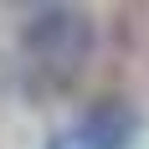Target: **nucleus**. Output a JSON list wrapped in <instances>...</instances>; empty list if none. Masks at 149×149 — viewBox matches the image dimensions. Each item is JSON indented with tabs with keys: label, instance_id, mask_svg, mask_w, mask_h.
Segmentation results:
<instances>
[{
	"label": "nucleus",
	"instance_id": "nucleus-1",
	"mask_svg": "<svg viewBox=\"0 0 149 149\" xmlns=\"http://www.w3.org/2000/svg\"><path fill=\"white\" fill-rule=\"evenodd\" d=\"M98 26L82 5H31L21 21V62L36 88H72L88 72Z\"/></svg>",
	"mask_w": 149,
	"mask_h": 149
},
{
	"label": "nucleus",
	"instance_id": "nucleus-2",
	"mask_svg": "<svg viewBox=\"0 0 149 149\" xmlns=\"http://www.w3.org/2000/svg\"><path fill=\"white\" fill-rule=\"evenodd\" d=\"M139 134H144V118L123 98H103V103L82 108L72 129H62L67 149H134Z\"/></svg>",
	"mask_w": 149,
	"mask_h": 149
},
{
	"label": "nucleus",
	"instance_id": "nucleus-3",
	"mask_svg": "<svg viewBox=\"0 0 149 149\" xmlns=\"http://www.w3.org/2000/svg\"><path fill=\"white\" fill-rule=\"evenodd\" d=\"M46 149H67V139H62V134H52V139H46Z\"/></svg>",
	"mask_w": 149,
	"mask_h": 149
}]
</instances>
